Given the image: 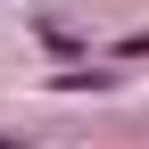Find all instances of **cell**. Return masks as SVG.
Returning <instances> with one entry per match:
<instances>
[{
    "mask_svg": "<svg viewBox=\"0 0 149 149\" xmlns=\"http://www.w3.org/2000/svg\"><path fill=\"white\" fill-rule=\"evenodd\" d=\"M58 91H108V74H100V66H66V74H58Z\"/></svg>",
    "mask_w": 149,
    "mask_h": 149,
    "instance_id": "6da1fadb",
    "label": "cell"
}]
</instances>
